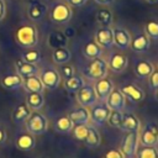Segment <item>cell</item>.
<instances>
[{"instance_id": "obj_41", "label": "cell", "mask_w": 158, "mask_h": 158, "mask_svg": "<svg viewBox=\"0 0 158 158\" xmlns=\"http://www.w3.org/2000/svg\"><path fill=\"white\" fill-rule=\"evenodd\" d=\"M102 158H125V156H123V153L120 151V148H118V149H117V148H114V149L107 151V152L104 154Z\"/></svg>"}, {"instance_id": "obj_46", "label": "cell", "mask_w": 158, "mask_h": 158, "mask_svg": "<svg viewBox=\"0 0 158 158\" xmlns=\"http://www.w3.org/2000/svg\"><path fill=\"white\" fill-rule=\"evenodd\" d=\"M148 126L152 128V131L158 136V122H148Z\"/></svg>"}, {"instance_id": "obj_27", "label": "cell", "mask_w": 158, "mask_h": 158, "mask_svg": "<svg viewBox=\"0 0 158 158\" xmlns=\"http://www.w3.org/2000/svg\"><path fill=\"white\" fill-rule=\"evenodd\" d=\"M22 88L27 93H43L44 91V86H43L38 74L23 78V86Z\"/></svg>"}, {"instance_id": "obj_42", "label": "cell", "mask_w": 158, "mask_h": 158, "mask_svg": "<svg viewBox=\"0 0 158 158\" xmlns=\"http://www.w3.org/2000/svg\"><path fill=\"white\" fill-rule=\"evenodd\" d=\"M6 141H7V132H6L5 127L0 123V146L5 144Z\"/></svg>"}, {"instance_id": "obj_44", "label": "cell", "mask_w": 158, "mask_h": 158, "mask_svg": "<svg viewBox=\"0 0 158 158\" xmlns=\"http://www.w3.org/2000/svg\"><path fill=\"white\" fill-rule=\"evenodd\" d=\"M67 2L70 5V6H74V7H81L84 6L88 0H67Z\"/></svg>"}, {"instance_id": "obj_30", "label": "cell", "mask_w": 158, "mask_h": 158, "mask_svg": "<svg viewBox=\"0 0 158 158\" xmlns=\"http://www.w3.org/2000/svg\"><path fill=\"white\" fill-rule=\"evenodd\" d=\"M84 84H85V80H84V78H83L81 75H79V74H74L73 77H70V78L63 80V86H64V89H65L68 93H70V94H75Z\"/></svg>"}, {"instance_id": "obj_43", "label": "cell", "mask_w": 158, "mask_h": 158, "mask_svg": "<svg viewBox=\"0 0 158 158\" xmlns=\"http://www.w3.org/2000/svg\"><path fill=\"white\" fill-rule=\"evenodd\" d=\"M6 12H7L6 2H5V0H0V22L6 17Z\"/></svg>"}, {"instance_id": "obj_15", "label": "cell", "mask_w": 158, "mask_h": 158, "mask_svg": "<svg viewBox=\"0 0 158 158\" xmlns=\"http://www.w3.org/2000/svg\"><path fill=\"white\" fill-rule=\"evenodd\" d=\"M15 144L21 151H25V152L32 151L36 147V137L28 131L20 132L15 138Z\"/></svg>"}, {"instance_id": "obj_34", "label": "cell", "mask_w": 158, "mask_h": 158, "mask_svg": "<svg viewBox=\"0 0 158 158\" xmlns=\"http://www.w3.org/2000/svg\"><path fill=\"white\" fill-rule=\"evenodd\" d=\"M21 59L32 64H38L42 59V54L38 49L36 48H27L25 52H22L21 54Z\"/></svg>"}, {"instance_id": "obj_3", "label": "cell", "mask_w": 158, "mask_h": 158, "mask_svg": "<svg viewBox=\"0 0 158 158\" xmlns=\"http://www.w3.org/2000/svg\"><path fill=\"white\" fill-rule=\"evenodd\" d=\"M72 17H73V10L67 1L56 2L49 11L51 21L57 25H67L72 20Z\"/></svg>"}, {"instance_id": "obj_50", "label": "cell", "mask_w": 158, "mask_h": 158, "mask_svg": "<svg viewBox=\"0 0 158 158\" xmlns=\"http://www.w3.org/2000/svg\"><path fill=\"white\" fill-rule=\"evenodd\" d=\"M42 158H46V157H42Z\"/></svg>"}, {"instance_id": "obj_40", "label": "cell", "mask_w": 158, "mask_h": 158, "mask_svg": "<svg viewBox=\"0 0 158 158\" xmlns=\"http://www.w3.org/2000/svg\"><path fill=\"white\" fill-rule=\"evenodd\" d=\"M148 81H149V86L152 89L156 90L158 88V69H153V72L148 77Z\"/></svg>"}, {"instance_id": "obj_49", "label": "cell", "mask_w": 158, "mask_h": 158, "mask_svg": "<svg viewBox=\"0 0 158 158\" xmlns=\"http://www.w3.org/2000/svg\"><path fill=\"white\" fill-rule=\"evenodd\" d=\"M156 158H158V153H157V156H156Z\"/></svg>"}, {"instance_id": "obj_9", "label": "cell", "mask_w": 158, "mask_h": 158, "mask_svg": "<svg viewBox=\"0 0 158 158\" xmlns=\"http://www.w3.org/2000/svg\"><path fill=\"white\" fill-rule=\"evenodd\" d=\"M47 5L44 2H42L41 0H31L27 4L26 7V14L27 17L32 21V22H40L44 19V16L47 15Z\"/></svg>"}, {"instance_id": "obj_24", "label": "cell", "mask_w": 158, "mask_h": 158, "mask_svg": "<svg viewBox=\"0 0 158 158\" xmlns=\"http://www.w3.org/2000/svg\"><path fill=\"white\" fill-rule=\"evenodd\" d=\"M68 37L64 32L60 31H53L47 37V44L51 48H59V47H67L68 44Z\"/></svg>"}, {"instance_id": "obj_22", "label": "cell", "mask_w": 158, "mask_h": 158, "mask_svg": "<svg viewBox=\"0 0 158 158\" xmlns=\"http://www.w3.org/2000/svg\"><path fill=\"white\" fill-rule=\"evenodd\" d=\"M30 114H31V110H30V107L26 105V102L19 104V105L12 110V114H11L12 122H14L15 125H23L25 121L28 118Z\"/></svg>"}, {"instance_id": "obj_7", "label": "cell", "mask_w": 158, "mask_h": 158, "mask_svg": "<svg viewBox=\"0 0 158 158\" xmlns=\"http://www.w3.org/2000/svg\"><path fill=\"white\" fill-rule=\"evenodd\" d=\"M138 132L139 131H133V132H126L120 146V151L123 153L125 158H135L137 148L139 146L138 141Z\"/></svg>"}, {"instance_id": "obj_11", "label": "cell", "mask_w": 158, "mask_h": 158, "mask_svg": "<svg viewBox=\"0 0 158 158\" xmlns=\"http://www.w3.org/2000/svg\"><path fill=\"white\" fill-rule=\"evenodd\" d=\"M112 33H114V46H116L121 51L130 48L132 36L125 27L115 26V27H112Z\"/></svg>"}, {"instance_id": "obj_13", "label": "cell", "mask_w": 158, "mask_h": 158, "mask_svg": "<svg viewBox=\"0 0 158 158\" xmlns=\"http://www.w3.org/2000/svg\"><path fill=\"white\" fill-rule=\"evenodd\" d=\"M114 88H115L114 81L107 77H104V78L96 80L95 84H94V89H95L98 100L99 101H105Z\"/></svg>"}, {"instance_id": "obj_32", "label": "cell", "mask_w": 158, "mask_h": 158, "mask_svg": "<svg viewBox=\"0 0 158 158\" xmlns=\"http://www.w3.org/2000/svg\"><path fill=\"white\" fill-rule=\"evenodd\" d=\"M153 69V64L149 60H138L135 65V74L139 79H148Z\"/></svg>"}, {"instance_id": "obj_29", "label": "cell", "mask_w": 158, "mask_h": 158, "mask_svg": "<svg viewBox=\"0 0 158 158\" xmlns=\"http://www.w3.org/2000/svg\"><path fill=\"white\" fill-rule=\"evenodd\" d=\"M95 19H96V22L100 25V27H111L114 22V14L110 9L104 6L96 11Z\"/></svg>"}, {"instance_id": "obj_16", "label": "cell", "mask_w": 158, "mask_h": 158, "mask_svg": "<svg viewBox=\"0 0 158 158\" xmlns=\"http://www.w3.org/2000/svg\"><path fill=\"white\" fill-rule=\"evenodd\" d=\"M127 64H128V59H127L126 54L118 53V52L112 53L110 56L109 60H107L109 69L111 72H114V73H121V72H123L127 68Z\"/></svg>"}, {"instance_id": "obj_18", "label": "cell", "mask_w": 158, "mask_h": 158, "mask_svg": "<svg viewBox=\"0 0 158 158\" xmlns=\"http://www.w3.org/2000/svg\"><path fill=\"white\" fill-rule=\"evenodd\" d=\"M15 70L22 78H27V77L37 75L40 72V68L37 64H32V63L25 62L22 59H19L15 62Z\"/></svg>"}, {"instance_id": "obj_28", "label": "cell", "mask_w": 158, "mask_h": 158, "mask_svg": "<svg viewBox=\"0 0 158 158\" xmlns=\"http://www.w3.org/2000/svg\"><path fill=\"white\" fill-rule=\"evenodd\" d=\"M26 105L31 111H41L44 106V96L43 93H27Z\"/></svg>"}, {"instance_id": "obj_33", "label": "cell", "mask_w": 158, "mask_h": 158, "mask_svg": "<svg viewBox=\"0 0 158 158\" xmlns=\"http://www.w3.org/2000/svg\"><path fill=\"white\" fill-rule=\"evenodd\" d=\"M83 54L85 58H88L89 60L90 59H94V58H99L101 57L102 54V48L95 42V41H90L88 42L84 48H83Z\"/></svg>"}, {"instance_id": "obj_8", "label": "cell", "mask_w": 158, "mask_h": 158, "mask_svg": "<svg viewBox=\"0 0 158 158\" xmlns=\"http://www.w3.org/2000/svg\"><path fill=\"white\" fill-rule=\"evenodd\" d=\"M75 96H77L78 104H79L80 106H84V107H90V106H93L95 102L99 101L93 84H84V85L75 93Z\"/></svg>"}, {"instance_id": "obj_47", "label": "cell", "mask_w": 158, "mask_h": 158, "mask_svg": "<svg viewBox=\"0 0 158 158\" xmlns=\"http://www.w3.org/2000/svg\"><path fill=\"white\" fill-rule=\"evenodd\" d=\"M146 1L149 4H158V0H146Z\"/></svg>"}, {"instance_id": "obj_35", "label": "cell", "mask_w": 158, "mask_h": 158, "mask_svg": "<svg viewBox=\"0 0 158 158\" xmlns=\"http://www.w3.org/2000/svg\"><path fill=\"white\" fill-rule=\"evenodd\" d=\"M158 153L157 147H149V146H138L136 157L135 158H156Z\"/></svg>"}, {"instance_id": "obj_1", "label": "cell", "mask_w": 158, "mask_h": 158, "mask_svg": "<svg viewBox=\"0 0 158 158\" xmlns=\"http://www.w3.org/2000/svg\"><path fill=\"white\" fill-rule=\"evenodd\" d=\"M15 41L16 43L27 49L35 48L38 44V30L32 23H23L15 31Z\"/></svg>"}, {"instance_id": "obj_17", "label": "cell", "mask_w": 158, "mask_h": 158, "mask_svg": "<svg viewBox=\"0 0 158 158\" xmlns=\"http://www.w3.org/2000/svg\"><path fill=\"white\" fill-rule=\"evenodd\" d=\"M69 118L74 125H89L90 123V114H89V107L84 106H78L73 109L68 114Z\"/></svg>"}, {"instance_id": "obj_45", "label": "cell", "mask_w": 158, "mask_h": 158, "mask_svg": "<svg viewBox=\"0 0 158 158\" xmlns=\"http://www.w3.org/2000/svg\"><path fill=\"white\" fill-rule=\"evenodd\" d=\"M98 5H102V6H109V5H111L115 0H94Z\"/></svg>"}, {"instance_id": "obj_19", "label": "cell", "mask_w": 158, "mask_h": 158, "mask_svg": "<svg viewBox=\"0 0 158 158\" xmlns=\"http://www.w3.org/2000/svg\"><path fill=\"white\" fill-rule=\"evenodd\" d=\"M138 141L141 146H149V147H157L158 144V136L152 131V128L148 126V123L139 130L138 132Z\"/></svg>"}, {"instance_id": "obj_5", "label": "cell", "mask_w": 158, "mask_h": 158, "mask_svg": "<svg viewBox=\"0 0 158 158\" xmlns=\"http://www.w3.org/2000/svg\"><path fill=\"white\" fill-rule=\"evenodd\" d=\"M38 77H40L44 89H48V90H56L62 83V77H60L58 69H56L54 67H51V65H47V67L40 69Z\"/></svg>"}, {"instance_id": "obj_10", "label": "cell", "mask_w": 158, "mask_h": 158, "mask_svg": "<svg viewBox=\"0 0 158 158\" xmlns=\"http://www.w3.org/2000/svg\"><path fill=\"white\" fill-rule=\"evenodd\" d=\"M105 102L111 111H123L126 107V96L120 89L114 88L107 99L105 100Z\"/></svg>"}, {"instance_id": "obj_39", "label": "cell", "mask_w": 158, "mask_h": 158, "mask_svg": "<svg viewBox=\"0 0 158 158\" xmlns=\"http://www.w3.org/2000/svg\"><path fill=\"white\" fill-rule=\"evenodd\" d=\"M59 74H60V77H62V79H68V78H70V77H73L74 74H75V70H74V67L72 65V64H68V63H65V64H60V68H59Z\"/></svg>"}, {"instance_id": "obj_31", "label": "cell", "mask_w": 158, "mask_h": 158, "mask_svg": "<svg viewBox=\"0 0 158 158\" xmlns=\"http://www.w3.org/2000/svg\"><path fill=\"white\" fill-rule=\"evenodd\" d=\"M72 59V53L67 47H59V48H54L52 51V60L56 64H65L69 63Z\"/></svg>"}, {"instance_id": "obj_21", "label": "cell", "mask_w": 158, "mask_h": 158, "mask_svg": "<svg viewBox=\"0 0 158 158\" xmlns=\"http://www.w3.org/2000/svg\"><path fill=\"white\" fill-rule=\"evenodd\" d=\"M120 130L123 132H133L141 130V121L135 114H123V120L120 126Z\"/></svg>"}, {"instance_id": "obj_48", "label": "cell", "mask_w": 158, "mask_h": 158, "mask_svg": "<svg viewBox=\"0 0 158 158\" xmlns=\"http://www.w3.org/2000/svg\"><path fill=\"white\" fill-rule=\"evenodd\" d=\"M156 99H157V100H158V88H157V89H156Z\"/></svg>"}, {"instance_id": "obj_23", "label": "cell", "mask_w": 158, "mask_h": 158, "mask_svg": "<svg viewBox=\"0 0 158 158\" xmlns=\"http://www.w3.org/2000/svg\"><path fill=\"white\" fill-rule=\"evenodd\" d=\"M120 90L123 93V95L128 99H131L133 102H139L144 99V91L137 86V85H133V84H127V85H123L120 88Z\"/></svg>"}, {"instance_id": "obj_25", "label": "cell", "mask_w": 158, "mask_h": 158, "mask_svg": "<svg viewBox=\"0 0 158 158\" xmlns=\"http://www.w3.org/2000/svg\"><path fill=\"white\" fill-rule=\"evenodd\" d=\"M84 144L90 149H95L101 144V135L98 131L96 126H93L89 123V130H88V135L84 139Z\"/></svg>"}, {"instance_id": "obj_26", "label": "cell", "mask_w": 158, "mask_h": 158, "mask_svg": "<svg viewBox=\"0 0 158 158\" xmlns=\"http://www.w3.org/2000/svg\"><path fill=\"white\" fill-rule=\"evenodd\" d=\"M54 131L57 133H60V135H69L74 127V123L72 122V120L69 118L68 115H63V116H59L56 121H54Z\"/></svg>"}, {"instance_id": "obj_4", "label": "cell", "mask_w": 158, "mask_h": 158, "mask_svg": "<svg viewBox=\"0 0 158 158\" xmlns=\"http://www.w3.org/2000/svg\"><path fill=\"white\" fill-rule=\"evenodd\" d=\"M84 73H85V77L88 79L94 80V81H96L104 77H107V73H109L107 62L102 57L90 59Z\"/></svg>"}, {"instance_id": "obj_6", "label": "cell", "mask_w": 158, "mask_h": 158, "mask_svg": "<svg viewBox=\"0 0 158 158\" xmlns=\"http://www.w3.org/2000/svg\"><path fill=\"white\" fill-rule=\"evenodd\" d=\"M110 112L111 110L107 107L105 101H98L89 107L90 122L93 123V126H104L107 122Z\"/></svg>"}, {"instance_id": "obj_37", "label": "cell", "mask_w": 158, "mask_h": 158, "mask_svg": "<svg viewBox=\"0 0 158 158\" xmlns=\"http://www.w3.org/2000/svg\"><path fill=\"white\" fill-rule=\"evenodd\" d=\"M123 111H111L110 115H109V118H107V122L111 127H115V128H120L121 123H122V120H123Z\"/></svg>"}, {"instance_id": "obj_20", "label": "cell", "mask_w": 158, "mask_h": 158, "mask_svg": "<svg viewBox=\"0 0 158 158\" xmlns=\"http://www.w3.org/2000/svg\"><path fill=\"white\" fill-rule=\"evenodd\" d=\"M1 85L4 89L14 91V90H19L23 86V78L21 75H19L16 72L5 75L1 79Z\"/></svg>"}, {"instance_id": "obj_2", "label": "cell", "mask_w": 158, "mask_h": 158, "mask_svg": "<svg viewBox=\"0 0 158 158\" xmlns=\"http://www.w3.org/2000/svg\"><path fill=\"white\" fill-rule=\"evenodd\" d=\"M26 131L32 133L33 136L44 135L48 130V118L41 111H31L28 118L25 121Z\"/></svg>"}, {"instance_id": "obj_14", "label": "cell", "mask_w": 158, "mask_h": 158, "mask_svg": "<svg viewBox=\"0 0 158 158\" xmlns=\"http://www.w3.org/2000/svg\"><path fill=\"white\" fill-rule=\"evenodd\" d=\"M94 41L101 48H111L114 46V33L112 27H99L95 32Z\"/></svg>"}, {"instance_id": "obj_12", "label": "cell", "mask_w": 158, "mask_h": 158, "mask_svg": "<svg viewBox=\"0 0 158 158\" xmlns=\"http://www.w3.org/2000/svg\"><path fill=\"white\" fill-rule=\"evenodd\" d=\"M151 47V38L147 36L146 32L136 33L133 37H131L130 48L136 53H146L149 51Z\"/></svg>"}, {"instance_id": "obj_36", "label": "cell", "mask_w": 158, "mask_h": 158, "mask_svg": "<svg viewBox=\"0 0 158 158\" xmlns=\"http://www.w3.org/2000/svg\"><path fill=\"white\" fill-rule=\"evenodd\" d=\"M88 130H89V125H74L70 133L77 141L84 142V139L88 135Z\"/></svg>"}, {"instance_id": "obj_38", "label": "cell", "mask_w": 158, "mask_h": 158, "mask_svg": "<svg viewBox=\"0 0 158 158\" xmlns=\"http://www.w3.org/2000/svg\"><path fill=\"white\" fill-rule=\"evenodd\" d=\"M144 32L147 36L152 40H158V21L157 20H151L146 23L144 26Z\"/></svg>"}]
</instances>
